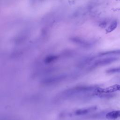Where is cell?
Masks as SVG:
<instances>
[{
  "mask_svg": "<svg viewBox=\"0 0 120 120\" xmlns=\"http://www.w3.org/2000/svg\"><path fill=\"white\" fill-rule=\"evenodd\" d=\"M97 109L96 107L93 106V107H90L87 108H84V109H81L76 110L75 112V114L76 115H84L90 112H92L93 111H95Z\"/></svg>",
  "mask_w": 120,
  "mask_h": 120,
  "instance_id": "cell-6",
  "label": "cell"
},
{
  "mask_svg": "<svg viewBox=\"0 0 120 120\" xmlns=\"http://www.w3.org/2000/svg\"><path fill=\"white\" fill-rule=\"evenodd\" d=\"M119 59L118 57H108L98 60L95 61L91 65V68H95L98 67L104 66L112 62H114Z\"/></svg>",
  "mask_w": 120,
  "mask_h": 120,
  "instance_id": "cell-3",
  "label": "cell"
},
{
  "mask_svg": "<svg viewBox=\"0 0 120 120\" xmlns=\"http://www.w3.org/2000/svg\"><path fill=\"white\" fill-rule=\"evenodd\" d=\"M117 24H118V22L116 20L113 21L112 22V23L110 24V25L106 29V33H110V32L112 31L113 30H114L117 28Z\"/></svg>",
  "mask_w": 120,
  "mask_h": 120,
  "instance_id": "cell-7",
  "label": "cell"
},
{
  "mask_svg": "<svg viewBox=\"0 0 120 120\" xmlns=\"http://www.w3.org/2000/svg\"><path fill=\"white\" fill-rule=\"evenodd\" d=\"M106 72L108 74L120 73V67H118V68H115L109 69L106 71Z\"/></svg>",
  "mask_w": 120,
  "mask_h": 120,
  "instance_id": "cell-10",
  "label": "cell"
},
{
  "mask_svg": "<svg viewBox=\"0 0 120 120\" xmlns=\"http://www.w3.org/2000/svg\"><path fill=\"white\" fill-rule=\"evenodd\" d=\"M58 58V56L56 55H51L45 58L44 61L45 63H50L57 60Z\"/></svg>",
  "mask_w": 120,
  "mask_h": 120,
  "instance_id": "cell-9",
  "label": "cell"
},
{
  "mask_svg": "<svg viewBox=\"0 0 120 120\" xmlns=\"http://www.w3.org/2000/svg\"><path fill=\"white\" fill-rule=\"evenodd\" d=\"M120 54V50L102 52L98 55V56H103L111 55H114V54Z\"/></svg>",
  "mask_w": 120,
  "mask_h": 120,
  "instance_id": "cell-8",
  "label": "cell"
},
{
  "mask_svg": "<svg viewBox=\"0 0 120 120\" xmlns=\"http://www.w3.org/2000/svg\"><path fill=\"white\" fill-rule=\"evenodd\" d=\"M94 86H79L74 88H70L64 91L63 95L64 96H71L81 92H85L89 91H91L95 89Z\"/></svg>",
  "mask_w": 120,
  "mask_h": 120,
  "instance_id": "cell-1",
  "label": "cell"
},
{
  "mask_svg": "<svg viewBox=\"0 0 120 120\" xmlns=\"http://www.w3.org/2000/svg\"><path fill=\"white\" fill-rule=\"evenodd\" d=\"M67 75L65 74L50 76L42 80L41 83L45 85H53L63 81L67 78Z\"/></svg>",
  "mask_w": 120,
  "mask_h": 120,
  "instance_id": "cell-2",
  "label": "cell"
},
{
  "mask_svg": "<svg viewBox=\"0 0 120 120\" xmlns=\"http://www.w3.org/2000/svg\"><path fill=\"white\" fill-rule=\"evenodd\" d=\"M97 91L100 93H109L115 92L116 91H120V85L115 84L110 86L109 87L102 89V88H97Z\"/></svg>",
  "mask_w": 120,
  "mask_h": 120,
  "instance_id": "cell-4",
  "label": "cell"
},
{
  "mask_svg": "<svg viewBox=\"0 0 120 120\" xmlns=\"http://www.w3.org/2000/svg\"><path fill=\"white\" fill-rule=\"evenodd\" d=\"M119 117H120V110L110 112L105 115V118L110 120H114Z\"/></svg>",
  "mask_w": 120,
  "mask_h": 120,
  "instance_id": "cell-5",
  "label": "cell"
}]
</instances>
